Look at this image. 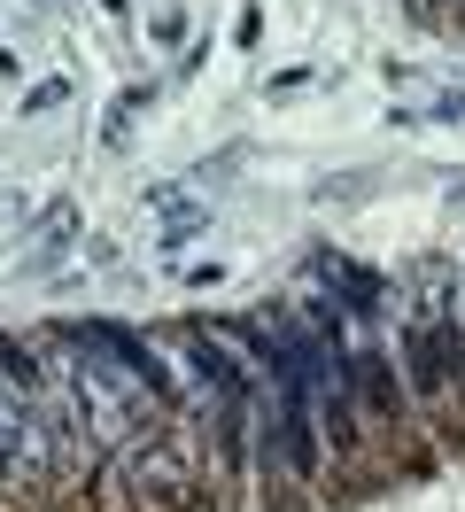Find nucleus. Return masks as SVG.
I'll list each match as a JSON object with an SVG mask.
<instances>
[{
	"label": "nucleus",
	"instance_id": "f257e3e1",
	"mask_svg": "<svg viewBox=\"0 0 465 512\" xmlns=\"http://www.w3.org/2000/svg\"><path fill=\"white\" fill-rule=\"evenodd\" d=\"M62 342V381H70V396H78V412H86V435H93V450L101 458H124V450L140 443L148 427H163V396H148V388L132 381L124 365H109V357L93 350L78 326H62L55 334Z\"/></svg>",
	"mask_w": 465,
	"mask_h": 512
},
{
	"label": "nucleus",
	"instance_id": "f03ea898",
	"mask_svg": "<svg viewBox=\"0 0 465 512\" xmlns=\"http://www.w3.org/2000/svg\"><path fill=\"white\" fill-rule=\"evenodd\" d=\"M117 474H124V497L140 512H171V505H186V450L171 443V419L163 427H148L140 443L117 458Z\"/></svg>",
	"mask_w": 465,
	"mask_h": 512
},
{
	"label": "nucleus",
	"instance_id": "7ed1b4c3",
	"mask_svg": "<svg viewBox=\"0 0 465 512\" xmlns=\"http://www.w3.org/2000/svg\"><path fill=\"white\" fill-rule=\"evenodd\" d=\"M78 334H86V342L109 357V365H124L132 381L148 388V396H163V404H171V373H163V357H155L140 334H124V326H78Z\"/></svg>",
	"mask_w": 465,
	"mask_h": 512
},
{
	"label": "nucleus",
	"instance_id": "20e7f679",
	"mask_svg": "<svg viewBox=\"0 0 465 512\" xmlns=\"http://www.w3.org/2000/svg\"><path fill=\"white\" fill-rule=\"evenodd\" d=\"M70 241H78V210H70V202H55V210H47V218L31 225V241H24V256H31V264H55V256L70 249Z\"/></svg>",
	"mask_w": 465,
	"mask_h": 512
},
{
	"label": "nucleus",
	"instance_id": "39448f33",
	"mask_svg": "<svg viewBox=\"0 0 465 512\" xmlns=\"http://www.w3.org/2000/svg\"><path fill=\"white\" fill-rule=\"evenodd\" d=\"M202 218H210L202 202H179V210L163 218V249H179V241H194V233H202Z\"/></svg>",
	"mask_w": 465,
	"mask_h": 512
},
{
	"label": "nucleus",
	"instance_id": "423d86ee",
	"mask_svg": "<svg viewBox=\"0 0 465 512\" xmlns=\"http://www.w3.org/2000/svg\"><path fill=\"white\" fill-rule=\"evenodd\" d=\"M55 101H70V78H47V86H31V94H24V117L55 109Z\"/></svg>",
	"mask_w": 465,
	"mask_h": 512
},
{
	"label": "nucleus",
	"instance_id": "0eeeda50",
	"mask_svg": "<svg viewBox=\"0 0 465 512\" xmlns=\"http://www.w3.org/2000/svg\"><path fill=\"white\" fill-rule=\"evenodd\" d=\"M419 8H465V0H411V16H419Z\"/></svg>",
	"mask_w": 465,
	"mask_h": 512
},
{
	"label": "nucleus",
	"instance_id": "6e6552de",
	"mask_svg": "<svg viewBox=\"0 0 465 512\" xmlns=\"http://www.w3.org/2000/svg\"><path fill=\"white\" fill-rule=\"evenodd\" d=\"M101 8H109V16H117V8H124V0H101Z\"/></svg>",
	"mask_w": 465,
	"mask_h": 512
}]
</instances>
